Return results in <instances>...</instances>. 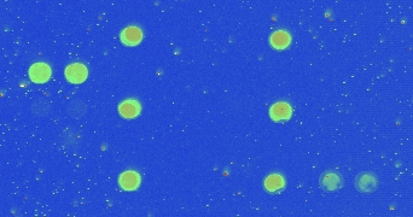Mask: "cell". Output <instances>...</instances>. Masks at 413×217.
<instances>
[{"instance_id": "cell-1", "label": "cell", "mask_w": 413, "mask_h": 217, "mask_svg": "<svg viewBox=\"0 0 413 217\" xmlns=\"http://www.w3.org/2000/svg\"><path fill=\"white\" fill-rule=\"evenodd\" d=\"M355 186L360 192L372 193V192L377 190L378 180L372 172H362V174H359L358 177H356Z\"/></svg>"}, {"instance_id": "cell-2", "label": "cell", "mask_w": 413, "mask_h": 217, "mask_svg": "<svg viewBox=\"0 0 413 217\" xmlns=\"http://www.w3.org/2000/svg\"><path fill=\"white\" fill-rule=\"evenodd\" d=\"M87 69L80 63H74L66 69V77L71 83H81L87 77Z\"/></svg>"}, {"instance_id": "cell-3", "label": "cell", "mask_w": 413, "mask_h": 217, "mask_svg": "<svg viewBox=\"0 0 413 217\" xmlns=\"http://www.w3.org/2000/svg\"><path fill=\"white\" fill-rule=\"evenodd\" d=\"M29 76L32 81L36 83H44L51 76V69L45 63H35L29 70Z\"/></svg>"}, {"instance_id": "cell-4", "label": "cell", "mask_w": 413, "mask_h": 217, "mask_svg": "<svg viewBox=\"0 0 413 217\" xmlns=\"http://www.w3.org/2000/svg\"><path fill=\"white\" fill-rule=\"evenodd\" d=\"M270 115L275 121H285L291 116V107L287 103L279 102L271 108Z\"/></svg>"}, {"instance_id": "cell-5", "label": "cell", "mask_w": 413, "mask_h": 217, "mask_svg": "<svg viewBox=\"0 0 413 217\" xmlns=\"http://www.w3.org/2000/svg\"><path fill=\"white\" fill-rule=\"evenodd\" d=\"M119 182L125 191H135L140 183V177L135 171H126L120 176Z\"/></svg>"}, {"instance_id": "cell-6", "label": "cell", "mask_w": 413, "mask_h": 217, "mask_svg": "<svg viewBox=\"0 0 413 217\" xmlns=\"http://www.w3.org/2000/svg\"><path fill=\"white\" fill-rule=\"evenodd\" d=\"M320 183H322V187L325 188L326 191H335L339 187H341L342 181H341V177L339 176V174L328 171L322 176V179H320Z\"/></svg>"}, {"instance_id": "cell-7", "label": "cell", "mask_w": 413, "mask_h": 217, "mask_svg": "<svg viewBox=\"0 0 413 217\" xmlns=\"http://www.w3.org/2000/svg\"><path fill=\"white\" fill-rule=\"evenodd\" d=\"M119 111L125 118H133L140 112V105L136 100H125L119 107Z\"/></svg>"}, {"instance_id": "cell-8", "label": "cell", "mask_w": 413, "mask_h": 217, "mask_svg": "<svg viewBox=\"0 0 413 217\" xmlns=\"http://www.w3.org/2000/svg\"><path fill=\"white\" fill-rule=\"evenodd\" d=\"M121 40L127 46H135L141 40V32L136 27H128L122 32Z\"/></svg>"}, {"instance_id": "cell-9", "label": "cell", "mask_w": 413, "mask_h": 217, "mask_svg": "<svg viewBox=\"0 0 413 217\" xmlns=\"http://www.w3.org/2000/svg\"><path fill=\"white\" fill-rule=\"evenodd\" d=\"M284 186H285V181H284L280 175H270V176L265 180V188L269 192H272V193L283 190Z\"/></svg>"}, {"instance_id": "cell-10", "label": "cell", "mask_w": 413, "mask_h": 217, "mask_svg": "<svg viewBox=\"0 0 413 217\" xmlns=\"http://www.w3.org/2000/svg\"><path fill=\"white\" fill-rule=\"evenodd\" d=\"M290 44V35L287 34L286 32H283V30H279V32H275V34L271 38V45H272L275 49L283 50L286 49Z\"/></svg>"}, {"instance_id": "cell-11", "label": "cell", "mask_w": 413, "mask_h": 217, "mask_svg": "<svg viewBox=\"0 0 413 217\" xmlns=\"http://www.w3.org/2000/svg\"><path fill=\"white\" fill-rule=\"evenodd\" d=\"M50 110H51V103L45 98L35 100L32 105L33 113L36 116H39V117H41V116H46L47 113L50 112Z\"/></svg>"}, {"instance_id": "cell-12", "label": "cell", "mask_w": 413, "mask_h": 217, "mask_svg": "<svg viewBox=\"0 0 413 217\" xmlns=\"http://www.w3.org/2000/svg\"><path fill=\"white\" fill-rule=\"evenodd\" d=\"M68 112L72 117H81V116L85 115L86 107L79 100H75V102H71L70 105H69Z\"/></svg>"}]
</instances>
